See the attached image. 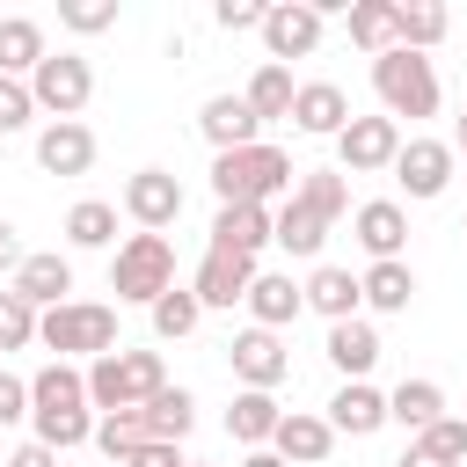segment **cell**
I'll return each instance as SVG.
<instances>
[{"mask_svg": "<svg viewBox=\"0 0 467 467\" xmlns=\"http://www.w3.org/2000/svg\"><path fill=\"white\" fill-rule=\"evenodd\" d=\"M292 153L285 146H270V139H255V146H241V153H212V190H219V204H270V197H292Z\"/></svg>", "mask_w": 467, "mask_h": 467, "instance_id": "obj_1", "label": "cell"}, {"mask_svg": "<svg viewBox=\"0 0 467 467\" xmlns=\"http://www.w3.org/2000/svg\"><path fill=\"white\" fill-rule=\"evenodd\" d=\"M36 343L58 350V365H73V358L95 365V358L117 350V306H102V299H66V306L36 314Z\"/></svg>", "mask_w": 467, "mask_h": 467, "instance_id": "obj_2", "label": "cell"}, {"mask_svg": "<svg viewBox=\"0 0 467 467\" xmlns=\"http://www.w3.org/2000/svg\"><path fill=\"white\" fill-rule=\"evenodd\" d=\"M168 387V365H161V350H109V358H95L88 365V409H146L153 394Z\"/></svg>", "mask_w": 467, "mask_h": 467, "instance_id": "obj_3", "label": "cell"}, {"mask_svg": "<svg viewBox=\"0 0 467 467\" xmlns=\"http://www.w3.org/2000/svg\"><path fill=\"white\" fill-rule=\"evenodd\" d=\"M372 95H379V117H438V73L423 51H379L372 58Z\"/></svg>", "mask_w": 467, "mask_h": 467, "instance_id": "obj_4", "label": "cell"}, {"mask_svg": "<svg viewBox=\"0 0 467 467\" xmlns=\"http://www.w3.org/2000/svg\"><path fill=\"white\" fill-rule=\"evenodd\" d=\"M168 285H175V248H168V234H131V241H117V255H109V292H117L124 306H153Z\"/></svg>", "mask_w": 467, "mask_h": 467, "instance_id": "obj_5", "label": "cell"}, {"mask_svg": "<svg viewBox=\"0 0 467 467\" xmlns=\"http://www.w3.org/2000/svg\"><path fill=\"white\" fill-rule=\"evenodd\" d=\"M88 95H95V73H88V58H80V51H44V66L29 73V102H36V109H51V124L80 117V109H88Z\"/></svg>", "mask_w": 467, "mask_h": 467, "instance_id": "obj_6", "label": "cell"}, {"mask_svg": "<svg viewBox=\"0 0 467 467\" xmlns=\"http://www.w3.org/2000/svg\"><path fill=\"white\" fill-rule=\"evenodd\" d=\"M394 153H401V124H394V117H350V124L336 131L343 175H379V168H394Z\"/></svg>", "mask_w": 467, "mask_h": 467, "instance_id": "obj_7", "label": "cell"}, {"mask_svg": "<svg viewBox=\"0 0 467 467\" xmlns=\"http://www.w3.org/2000/svg\"><path fill=\"white\" fill-rule=\"evenodd\" d=\"M226 365H234V379H241V387L277 394V387H285V372H292V350H285L270 328H241V336L226 343Z\"/></svg>", "mask_w": 467, "mask_h": 467, "instance_id": "obj_8", "label": "cell"}, {"mask_svg": "<svg viewBox=\"0 0 467 467\" xmlns=\"http://www.w3.org/2000/svg\"><path fill=\"white\" fill-rule=\"evenodd\" d=\"M452 168H460V153L445 139H401V153H394V182L409 197H445Z\"/></svg>", "mask_w": 467, "mask_h": 467, "instance_id": "obj_9", "label": "cell"}, {"mask_svg": "<svg viewBox=\"0 0 467 467\" xmlns=\"http://www.w3.org/2000/svg\"><path fill=\"white\" fill-rule=\"evenodd\" d=\"M124 219H139V234L175 226V219H182V182H175L168 168H139V175L124 182Z\"/></svg>", "mask_w": 467, "mask_h": 467, "instance_id": "obj_10", "label": "cell"}, {"mask_svg": "<svg viewBox=\"0 0 467 467\" xmlns=\"http://www.w3.org/2000/svg\"><path fill=\"white\" fill-rule=\"evenodd\" d=\"M270 452H277L285 467H321V460L336 452V431H328V416H314V409H285L277 431H270Z\"/></svg>", "mask_w": 467, "mask_h": 467, "instance_id": "obj_11", "label": "cell"}, {"mask_svg": "<svg viewBox=\"0 0 467 467\" xmlns=\"http://www.w3.org/2000/svg\"><path fill=\"white\" fill-rule=\"evenodd\" d=\"M263 44H270V66L306 58V51L321 44V15H314V0H277V7L263 15Z\"/></svg>", "mask_w": 467, "mask_h": 467, "instance_id": "obj_12", "label": "cell"}, {"mask_svg": "<svg viewBox=\"0 0 467 467\" xmlns=\"http://www.w3.org/2000/svg\"><path fill=\"white\" fill-rule=\"evenodd\" d=\"M350 234H358V248H365L372 263H401V248H409V212H401L394 197H372V204L350 212Z\"/></svg>", "mask_w": 467, "mask_h": 467, "instance_id": "obj_13", "label": "cell"}, {"mask_svg": "<svg viewBox=\"0 0 467 467\" xmlns=\"http://www.w3.org/2000/svg\"><path fill=\"white\" fill-rule=\"evenodd\" d=\"M248 285H255V263H248V255H226V248H204V263H197V277H190V292H197L204 314H212V306H241Z\"/></svg>", "mask_w": 467, "mask_h": 467, "instance_id": "obj_14", "label": "cell"}, {"mask_svg": "<svg viewBox=\"0 0 467 467\" xmlns=\"http://www.w3.org/2000/svg\"><path fill=\"white\" fill-rule=\"evenodd\" d=\"M343 124H350V95H343L336 80H299V88H292V131L336 139Z\"/></svg>", "mask_w": 467, "mask_h": 467, "instance_id": "obj_15", "label": "cell"}, {"mask_svg": "<svg viewBox=\"0 0 467 467\" xmlns=\"http://www.w3.org/2000/svg\"><path fill=\"white\" fill-rule=\"evenodd\" d=\"M197 131H204V146H212V153H241V146H255V139H263L255 109H248L241 95H212V102L197 109Z\"/></svg>", "mask_w": 467, "mask_h": 467, "instance_id": "obj_16", "label": "cell"}, {"mask_svg": "<svg viewBox=\"0 0 467 467\" xmlns=\"http://www.w3.org/2000/svg\"><path fill=\"white\" fill-rule=\"evenodd\" d=\"M36 168H44V175H88V168H95V131H88L80 117L44 124V131H36Z\"/></svg>", "mask_w": 467, "mask_h": 467, "instance_id": "obj_17", "label": "cell"}, {"mask_svg": "<svg viewBox=\"0 0 467 467\" xmlns=\"http://www.w3.org/2000/svg\"><path fill=\"white\" fill-rule=\"evenodd\" d=\"M270 226H277V212L270 204H219V219H212V248H226V255H263L270 248Z\"/></svg>", "mask_w": 467, "mask_h": 467, "instance_id": "obj_18", "label": "cell"}, {"mask_svg": "<svg viewBox=\"0 0 467 467\" xmlns=\"http://www.w3.org/2000/svg\"><path fill=\"white\" fill-rule=\"evenodd\" d=\"M7 292L15 299H29L36 314H51V306H66V292H73V263L51 248V255H22V270L7 277Z\"/></svg>", "mask_w": 467, "mask_h": 467, "instance_id": "obj_19", "label": "cell"}, {"mask_svg": "<svg viewBox=\"0 0 467 467\" xmlns=\"http://www.w3.org/2000/svg\"><path fill=\"white\" fill-rule=\"evenodd\" d=\"M387 423V394L372 387V379H343L336 394H328V431L336 438H372Z\"/></svg>", "mask_w": 467, "mask_h": 467, "instance_id": "obj_20", "label": "cell"}, {"mask_svg": "<svg viewBox=\"0 0 467 467\" xmlns=\"http://www.w3.org/2000/svg\"><path fill=\"white\" fill-rule=\"evenodd\" d=\"M241 306L255 314V328H270V336H277L285 321H299V306H306V299H299V285H292L285 270H255V285H248V299H241Z\"/></svg>", "mask_w": 467, "mask_h": 467, "instance_id": "obj_21", "label": "cell"}, {"mask_svg": "<svg viewBox=\"0 0 467 467\" xmlns=\"http://www.w3.org/2000/svg\"><path fill=\"white\" fill-rule=\"evenodd\" d=\"M328 365L343 372V379H365L372 365H379V328L358 314V321H328Z\"/></svg>", "mask_w": 467, "mask_h": 467, "instance_id": "obj_22", "label": "cell"}, {"mask_svg": "<svg viewBox=\"0 0 467 467\" xmlns=\"http://www.w3.org/2000/svg\"><path fill=\"white\" fill-rule=\"evenodd\" d=\"M299 299H306L314 314H328V321H358V306H365L358 277H350V270H336V263H321V270L299 285Z\"/></svg>", "mask_w": 467, "mask_h": 467, "instance_id": "obj_23", "label": "cell"}, {"mask_svg": "<svg viewBox=\"0 0 467 467\" xmlns=\"http://www.w3.org/2000/svg\"><path fill=\"white\" fill-rule=\"evenodd\" d=\"M277 394H263V387H241L234 394V409H226V438H241L248 452H263L270 445V431H277Z\"/></svg>", "mask_w": 467, "mask_h": 467, "instance_id": "obj_24", "label": "cell"}, {"mask_svg": "<svg viewBox=\"0 0 467 467\" xmlns=\"http://www.w3.org/2000/svg\"><path fill=\"white\" fill-rule=\"evenodd\" d=\"M438 416H445V387H438V379H401V387L387 394V423H401L409 438L431 431Z\"/></svg>", "mask_w": 467, "mask_h": 467, "instance_id": "obj_25", "label": "cell"}, {"mask_svg": "<svg viewBox=\"0 0 467 467\" xmlns=\"http://www.w3.org/2000/svg\"><path fill=\"white\" fill-rule=\"evenodd\" d=\"M36 66H44V22L7 15L0 22V80H29Z\"/></svg>", "mask_w": 467, "mask_h": 467, "instance_id": "obj_26", "label": "cell"}, {"mask_svg": "<svg viewBox=\"0 0 467 467\" xmlns=\"http://www.w3.org/2000/svg\"><path fill=\"white\" fill-rule=\"evenodd\" d=\"M139 416H146V438L182 445V438H190V423H197V394H190V387H161V394H153Z\"/></svg>", "mask_w": 467, "mask_h": 467, "instance_id": "obj_27", "label": "cell"}, {"mask_svg": "<svg viewBox=\"0 0 467 467\" xmlns=\"http://www.w3.org/2000/svg\"><path fill=\"white\" fill-rule=\"evenodd\" d=\"M292 88H299V80H292V66H270V58H263V66L248 73L241 102L255 109V124H270V117H292Z\"/></svg>", "mask_w": 467, "mask_h": 467, "instance_id": "obj_28", "label": "cell"}, {"mask_svg": "<svg viewBox=\"0 0 467 467\" xmlns=\"http://www.w3.org/2000/svg\"><path fill=\"white\" fill-rule=\"evenodd\" d=\"M292 197L314 212V219H343L350 212V182H343V168H299V182H292Z\"/></svg>", "mask_w": 467, "mask_h": 467, "instance_id": "obj_29", "label": "cell"}, {"mask_svg": "<svg viewBox=\"0 0 467 467\" xmlns=\"http://www.w3.org/2000/svg\"><path fill=\"white\" fill-rule=\"evenodd\" d=\"M36 409H88V372L51 358V365L29 379V416H36Z\"/></svg>", "mask_w": 467, "mask_h": 467, "instance_id": "obj_30", "label": "cell"}, {"mask_svg": "<svg viewBox=\"0 0 467 467\" xmlns=\"http://www.w3.org/2000/svg\"><path fill=\"white\" fill-rule=\"evenodd\" d=\"M358 292H365V306H379V314H409L416 270H409V263H372V270L358 277Z\"/></svg>", "mask_w": 467, "mask_h": 467, "instance_id": "obj_31", "label": "cell"}, {"mask_svg": "<svg viewBox=\"0 0 467 467\" xmlns=\"http://www.w3.org/2000/svg\"><path fill=\"white\" fill-rule=\"evenodd\" d=\"M350 44L365 51V58H379V51H394V0H350Z\"/></svg>", "mask_w": 467, "mask_h": 467, "instance_id": "obj_32", "label": "cell"}, {"mask_svg": "<svg viewBox=\"0 0 467 467\" xmlns=\"http://www.w3.org/2000/svg\"><path fill=\"white\" fill-rule=\"evenodd\" d=\"M270 241H277L285 255H321V241H328V219H314V212H306L299 197H285V212H277Z\"/></svg>", "mask_w": 467, "mask_h": 467, "instance_id": "obj_33", "label": "cell"}, {"mask_svg": "<svg viewBox=\"0 0 467 467\" xmlns=\"http://www.w3.org/2000/svg\"><path fill=\"white\" fill-rule=\"evenodd\" d=\"M36 445L51 452H73V445H95V409H36Z\"/></svg>", "mask_w": 467, "mask_h": 467, "instance_id": "obj_34", "label": "cell"}, {"mask_svg": "<svg viewBox=\"0 0 467 467\" xmlns=\"http://www.w3.org/2000/svg\"><path fill=\"white\" fill-rule=\"evenodd\" d=\"M139 445H146V416H139V409H109V416H95V452H102L109 467H124Z\"/></svg>", "mask_w": 467, "mask_h": 467, "instance_id": "obj_35", "label": "cell"}, {"mask_svg": "<svg viewBox=\"0 0 467 467\" xmlns=\"http://www.w3.org/2000/svg\"><path fill=\"white\" fill-rule=\"evenodd\" d=\"M438 36H445V7L438 0H409V7L394 0V44L401 51H431Z\"/></svg>", "mask_w": 467, "mask_h": 467, "instance_id": "obj_36", "label": "cell"}, {"mask_svg": "<svg viewBox=\"0 0 467 467\" xmlns=\"http://www.w3.org/2000/svg\"><path fill=\"white\" fill-rule=\"evenodd\" d=\"M146 314H153V336H161V343H182V336L204 321V306H197V292H190V285H168Z\"/></svg>", "mask_w": 467, "mask_h": 467, "instance_id": "obj_37", "label": "cell"}, {"mask_svg": "<svg viewBox=\"0 0 467 467\" xmlns=\"http://www.w3.org/2000/svg\"><path fill=\"white\" fill-rule=\"evenodd\" d=\"M66 241H73V248H109V241H117V204L80 197V204L66 212Z\"/></svg>", "mask_w": 467, "mask_h": 467, "instance_id": "obj_38", "label": "cell"}, {"mask_svg": "<svg viewBox=\"0 0 467 467\" xmlns=\"http://www.w3.org/2000/svg\"><path fill=\"white\" fill-rule=\"evenodd\" d=\"M409 445H423L431 460H445V467H460V460H467V416H438V423H431V431H416Z\"/></svg>", "mask_w": 467, "mask_h": 467, "instance_id": "obj_39", "label": "cell"}, {"mask_svg": "<svg viewBox=\"0 0 467 467\" xmlns=\"http://www.w3.org/2000/svg\"><path fill=\"white\" fill-rule=\"evenodd\" d=\"M29 343H36V306L0 292V350H29Z\"/></svg>", "mask_w": 467, "mask_h": 467, "instance_id": "obj_40", "label": "cell"}, {"mask_svg": "<svg viewBox=\"0 0 467 467\" xmlns=\"http://www.w3.org/2000/svg\"><path fill=\"white\" fill-rule=\"evenodd\" d=\"M58 22H66L73 36H95V29L117 22V0H58Z\"/></svg>", "mask_w": 467, "mask_h": 467, "instance_id": "obj_41", "label": "cell"}, {"mask_svg": "<svg viewBox=\"0 0 467 467\" xmlns=\"http://www.w3.org/2000/svg\"><path fill=\"white\" fill-rule=\"evenodd\" d=\"M29 117H36V102H29V80H0V139H15Z\"/></svg>", "mask_w": 467, "mask_h": 467, "instance_id": "obj_42", "label": "cell"}, {"mask_svg": "<svg viewBox=\"0 0 467 467\" xmlns=\"http://www.w3.org/2000/svg\"><path fill=\"white\" fill-rule=\"evenodd\" d=\"M212 15H219V29H263L270 7H263V0H219Z\"/></svg>", "mask_w": 467, "mask_h": 467, "instance_id": "obj_43", "label": "cell"}, {"mask_svg": "<svg viewBox=\"0 0 467 467\" xmlns=\"http://www.w3.org/2000/svg\"><path fill=\"white\" fill-rule=\"evenodd\" d=\"M22 416H29V379L0 372V431H7V423H22Z\"/></svg>", "mask_w": 467, "mask_h": 467, "instance_id": "obj_44", "label": "cell"}, {"mask_svg": "<svg viewBox=\"0 0 467 467\" xmlns=\"http://www.w3.org/2000/svg\"><path fill=\"white\" fill-rule=\"evenodd\" d=\"M124 467H190V460H182V445H161V438H146V445H139Z\"/></svg>", "mask_w": 467, "mask_h": 467, "instance_id": "obj_45", "label": "cell"}, {"mask_svg": "<svg viewBox=\"0 0 467 467\" xmlns=\"http://www.w3.org/2000/svg\"><path fill=\"white\" fill-rule=\"evenodd\" d=\"M22 255H29V248H22V234L0 219V277H15V270H22Z\"/></svg>", "mask_w": 467, "mask_h": 467, "instance_id": "obj_46", "label": "cell"}, {"mask_svg": "<svg viewBox=\"0 0 467 467\" xmlns=\"http://www.w3.org/2000/svg\"><path fill=\"white\" fill-rule=\"evenodd\" d=\"M7 467H58V452H51V445H36V438H29V445H15V460H7Z\"/></svg>", "mask_w": 467, "mask_h": 467, "instance_id": "obj_47", "label": "cell"}, {"mask_svg": "<svg viewBox=\"0 0 467 467\" xmlns=\"http://www.w3.org/2000/svg\"><path fill=\"white\" fill-rule=\"evenodd\" d=\"M394 467H445V460H431V452H423V445H409V452H401V460H394Z\"/></svg>", "mask_w": 467, "mask_h": 467, "instance_id": "obj_48", "label": "cell"}, {"mask_svg": "<svg viewBox=\"0 0 467 467\" xmlns=\"http://www.w3.org/2000/svg\"><path fill=\"white\" fill-rule=\"evenodd\" d=\"M241 467H285V460H277V452H270V445H263V452H248V460H241Z\"/></svg>", "mask_w": 467, "mask_h": 467, "instance_id": "obj_49", "label": "cell"}, {"mask_svg": "<svg viewBox=\"0 0 467 467\" xmlns=\"http://www.w3.org/2000/svg\"><path fill=\"white\" fill-rule=\"evenodd\" d=\"M452 153H467V109H460V139H452Z\"/></svg>", "mask_w": 467, "mask_h": 467, "instance_id": "obj_50", "label": "cell"}, {"mask_svg": "<svg viewBox=\"0 0 467 467\" xmlns=\"http://www.w3.org/2000/svg\"><path fill=\"white\" fill-rule=\"evenodd\" d=\"M190 467H204V460H190Z\"/></svg>", "mask_w": 467, "mask_h": 467, "instance_id": "obj_51", "label": "cell"}, {"mask_svg": "<svg viewBox=\"0 0 467 467\" xmlns=\"http://www.w3.org/2000/svg\"><path fill=\"white\" fill-rule=\"evenodd\" d=\"M460 234H467V226H460Z\"/></svg>", "mask_w": 467, "mask_h": 467, "instance_id": "obj_52", "label": "cell"}]
</instances>
